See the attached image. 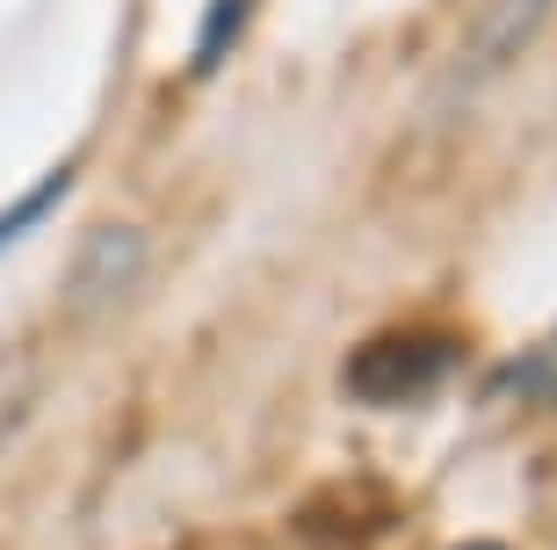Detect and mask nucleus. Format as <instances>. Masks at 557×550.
Returning <instances> with one entry per match:
<instances>
[{"instance_id": "20e7f679", "label": "nucleus", "mask_w": 557, "mask_h": 550, "mask_svg": "<svg viewBox=\"0 0 557 550\" xmlns=\"http://www.w3.org/2000/svg\"><path fill=\"white\" fill-rule=\"evenodd\" d=\"M37 399V363H29V347H0V442L15 435V420L29 413Z\"/></svg>"}, {"instance_id": "f03ea898", "label": "nucleus", "mask_w": 557, "mask_h": 550, "mask_svg": "<svg viewBox=\"0 0 557 550\" xmlns=\"http://www.w3.org/2000/svg\"><path fill=\"white\" fill-rule=\"evenodd\" d=\"M145 276V240L131 224H102V232H87L81 261H73V283H65V305L73 311H109L116 297H131Z\"/></svg>"}, {"instance_id": "423d86ee", "label": "nucleus", "mask_w": 557, "mask_h": 550, "mask_svg": "<svg viewBox=\"0 0 557 550\" xmlns=\"http://www.w3.org/2000/svg\"><path fill=\"white\" fill-rule=\"evenodd\" d=\"M59 196H65V174H51V182H44V188H37V196H22V204H15V210H8V218H0V240H15L22 224H37V218H44V210L59 204Z\"/></svg>"}, {"instance_id": "0eeeda50", "label": "nucleus", "mask_w": 557, "mask_h": 550, "mask_svg": "<svg viewBox=\"0 0 557 550\" xmlns=\"http://www.w3.org/2000/svg\"><path fill=\"white\" fill-rule=\"evenodd\" d=\"M456 550H507V543H456Z\"/></svg>"}, {"instance_id": "7ed1b4c3", "label": "nucleus", "mask_w": 557, "mask_h": 550, "mask_svg": "<svg viewBox=\"0 0 557 550\" xmlns=\"http://www.w3.org/2000/svg\"><path fill=\"white\" fill-rule=\"evenodd\" d=\"M550 8H557V0H493V15L478 22V37H471V73H493V65H507L521 44H529L543 22H550Z\"/></svg>"}, {"instance_id": "f257e3e1", "label": "nucleus", "mask_w": 557, "mask_h": 550, "mask_svg": "<svg viewBox=\"0 0 557 550\" xmlns=\"http://www.w3.org/2000/svg\"><path fill=\"white\" fill-rule=\"evenodd\" d=\"M463 363V347L442 333H384V341L355 347L348 363V391L370 406H413L428 391H442V377Z\"/></svg>"}, {"instance_id": "39448f33", "label": "nucleus", "mask_w": 557, "mask_h": 550, "mask_svg": "<svg viewBox=\"0 0 557 550\" xmlns=\"http://www.w3.org/2000/svg\"><path fill=\"white\" fill-rule=\"evenodd\" d=\"M253 0H210L203 29H196V59H188V73H210V65L232 51V37H239V22H247Z\"/></svg>"}]
</instances>
